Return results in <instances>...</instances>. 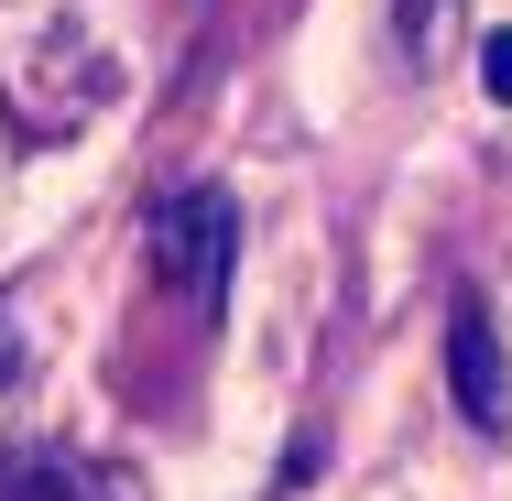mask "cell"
<instances>
[{
	"label": "cell",
	"mask_w": 512,
	"mask_h": 501,
	"mask_svg": "<svg viewBox=\"0 0 512 501\" xmlns=\"http://www.w3.org/2000/svg\"><path fill=\"white\" fill-rule=\"evenodd\" d=\"M458 11H469V0H382V22H393V55H404V66H436V55L458 44Z\"/></svg>",
	"instance_id": "277c9868"
},
{
	"label": "cell",
	"mask_w": 512,
	"mask_h": 501,
	"mask_svg": "<svg viewBox=\"0 0 512 501\" xmlns=\"http://www.w3.org/2000/svg\"><path fill=\"white\" fill-rule=\"evenodd\" d=\"M0 501H131V480H120V469H88L77 447L0 436Z\"/></svg>",
	"instance_id": "3957f363"
},
{
	"label": "cell",
	"mask_w": 512,
	"mask_h": 501,
	"mask_svg": "<svg viewBox=\"0 0 512 501\" xmlns=\"http://www.w3.org/2000/svg\"><path fill=\"white\" fill-rule=\"evenodd\" d=\"M447 393L469 414V436H502L512 425V360H502V327H491L480 295L447 305Z\"/></svg>",
	"instance_id": "7a4b0ae2"
},
{
	"label": "cell",
	"mask_w": 512,
	"mask_h": 501,
	"mask_svg": "<svg viewBox=\"0 0 512 501\" xmlns=\"http://www.w3.org/2000/svg\"><path fill=\"white\" fill-rule=\"evenodd\" d=\"M229 262H240V207H229V186H175V197L153 207V273L175 284L186 316H218Z\"/></svg>",
	"instance_id": "6da1fadb"
},
{
	"label": "cell",
	"mask_w": 512,
	"mask_h": 501,
	"mask_svg": "<svg viewBox=\"0 0 512 501\" xmlns=\"http://www.w3.org/2000/svg\"><path fill=\"white\" fill-rule=\"evenodd\" d=\"M0 382H22V349H11V338H0Z\"/></svg>",
	"instance_id": "8992f818"
},
{
	"label": "cell",
	"mask_w": 512,
	"mask_h": 501,
	"mask_svg": "<svg viewBox=\"0 0 512 501\" xmlns=\"http://www.w3.org/2000/svg\"><path fill=\"white\" fill-rule=\"evenodd\" d=\"M480 88H491V99H512V33H491V44H480Z\"/></svg>",
	"instance_id": "5b68a950"
}]
</instances>
